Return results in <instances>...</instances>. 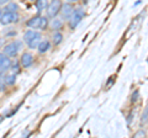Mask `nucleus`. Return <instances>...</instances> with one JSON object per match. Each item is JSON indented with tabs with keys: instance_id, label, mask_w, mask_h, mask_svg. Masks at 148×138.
<instances>
[{
	"instance_id": "1",
	"label": "nucleus",
	"mask_w": 148,
	"mask_h": 138,
	"mask_svg": "<svg viewBox=\"0 0 148 138\" xmlns=\"http://www.w3.org/2000/svg\"><path fill=\"white\" fill-rule=\"evenodd\" d=\"M41 38H42V36H41L40 32H36V31H32V30H29L25 32L24 35V41L27 43L30 48L35 49L37 48V46H38Z\"/></svg>"
},
{
	"instance_id": "2",
	"label": "nucleus",
	"mask_w": 148,
	"mask_h": 138,
	"mask_svg": "<svg viewBox=\"0 0 148 138\" xmlns=\"http://www.w3.org/2000/svg\"><path fill=\"white\" fill-rule=\"evenodd\" d=\"M48 25V21L46 17L42 16H36V17H32L27 21V26L31 27V29H40V30H45Z\"/></svg>"
},
{
	"instance_id": "3",
	"label": "nucleus",
	"mask_w": 148,
	"mask_h": 138,
	"mask_svg": "<svg viewBox=\"0 0 148 138\" xmlns=\"http://www.w3.org/2000/svg\"><path fill=\"white\" fill-rule=\"evenodd\" d=\"M84 15H85V11H84V9H82V8L73 11L72 16L69 17V25H71L72 29H75V27L79 25V22L82 21L83 17H84Z\"/></svg>"
},
{
	"instance_id": "4",
	"label": "nucleus",
	"mask_w": 148,
	"mask_h": 138,
	"mask_svg": "<svg viewBox=\"0 0 148 138\" xmlns=\"http://www.w3.org/2000/svg\"><path fill=\"white\" fill-rule=\"evenodd\" d=\"M21 48H22V43L20 41H15V42H11V43L5 46V48H4V54H6L8 57H15Z\"/></svg>"
},
{
	"instance_id": "5",
	"label": "nucleus",
	"mask_w": 148,
	"mask_h": 138,
	"mask_svg": "<svg viewBox=\"0 0 148 138\" xmlns=\"http://www.w3.org/2000/svg\"><path fill=\"white\" fill-rule=\"evenodd\" d=\"M61 8H62L61 0H52L51 4H48L47 9H46L47 10V16L51 17V19H54L58 15V12L61 11Z\"/></svg>"
},
{
	"instance_id": "6",
	"label": "nucleus",
	"mask_w": 148,
	"mask_h": 138,
	"mask_svg": "<svg viewBox=\"0 0 148 138\" xmlns=\"http://www.w3.org/2000/svg\"><path fill=\"white\" fill-rule=\"evenodd\" d=\"M18 21V15L17 12H10V11H6L3 14L1 19H0V24L1 25H9V24H12V22H17Z\"/></svg>"
},
{
	"instance_id": "7",
	"label": "nucleus",
	"mask_w": 148,
	"mask_h": 138,
	"mask_svg": "<svg viewBox=\"0 0 148 138\" xmlns=\"http://www.w3.org/2000/svg\"><path fill=\"white\" fill-rule=\"evenodd\" d=\"M10 67H11V62L9 59V57L4 53L0 54V75L5 74L9 69H10Z\"/></svg>"
},
{
	"instance_id": "8",
	"label": "nucleus",
	"mask_w": 148,
	"mask_h": 138,
	"mask_svg": "<svg viewBox=\"0 0 148 138\" xmlns=\"http://www.w3.org/2000/svg\"><path fill=\"white\" fill-rule=\"evenodd\" d=\"M20 63H21V66L24 67V68L30 67L31 64L34 63V56H32L31 53H29V52H25V53H24V54H22V56H21Z\"/></svg>"
},
{
	"instance_id": "9",
	"label": "nucleus",
	"mask_w": 148,
	"mask_h": 138,
	"mask_svg": "<svg viewBox=\"0 0 148 138\" xmlns=\"http://www.w3.org/2000/svg\"><path fill=\"white\" fill-rule=\"evenodd\" d=\"M73 11H74V9H73V6L71 5V4H64V5H62V8H61V14H62L63 19L69 20V17L72 16Z\"/></svg>"
},
{
	"instance_id": "10",
	"label": "nucleus",
	"mask_w": 148,
	"mask_h": 138,
	"mask_svg": "<svg viewBox=\"0 0 148 138\" xmlns=\"http://www.w3.org/2000/svg\"><path fill=\"white\" fill-rule=\"evenodd\" d=\"M37 48H38V52L40 53H45L47 52V51L51 48V43L48 40H43V41H40L38 46H37Z\"/></svg>"
},
{
	"instance_id": "11",
	"label": "nucleus",
	"mask_w": 148,
	"mask_h": 138,
	"mask_svg": "<svg viewBox=\"0 0 148 138\" xmlns=\"http://www.w3.org/2000/svg\"><path fill=\"white\" fill-rule=\"evenodd\" d=\"M48 6V0H36V8L38 12H42Z\"/></svg>"
},
{
	"instance_id": "12",
	"label": "nucleus",
	"mask_w": 148,
	"mask_h": 138,
	"mask_svg": "<svg viewBox=\"0 0 148 138\" xmlns=\"http://www.w3.org/2000/svg\"><path fill=\"white\" fill-rule=\"evenodd\" d=\"M51 26H52V29L53 30H61L62 29V26H63V22L62 20H59V19H53V21L51 22Z\"/></svg>"
},
{
	"instance_id": "13",
	"label": "nucleus",
	"mask_w": 148,
	"mask_h": 138,
	"mask_svg": "<svg viewBox=\"0 0 148 138\" xmlns=\"http://www.w3.org/2000/svg\"><path fill=\"white\" fill-rule=\"evenodd\" d=\"M16 81V75L15 74H11V75H6L5 79H4V83L8 85H14Z\"/></svg>"
},
{
	"instance_id": "14",
	"label": "nucleus",
	"mask_w": 148,
	"mask_h": 138,
	"mask_svg": "<svg viewBox=\"0 0 148 138\" xmlns=\"http://www.w3.org/2000/svg\"><path fill=\"white\" fill-rule=\"evenodd\" d=\"M52 38H53V43L57 46V44H59L63 41V35L61 33V32H56Z\"/></svg>"
},
{
	"instance_id": "15",
	"label": "nucleus",
	"mask_w": 148,
	"mask_h": 138,
	"mask_svg": "<svg viewBox=\"0 0 148 138\" xmlns=\"http://www.w3.org/2000/svg\"><path fill=\"white\" fill-rule=\"evenodd\" d=\"M6 11H10V12H16L17 11V5L15 3H10L9 5L6 6Z\"/></svg>"
},
{
	"instance_id": "16",
	"label": "nucleus",
	"mask_w": 148,
	"mask_h": 138,
	"mask_svg": "<svg viewBox=\"0 0 148 138\" xmlns=\"http://www.w3.org/2000/svg\"><path fill=\"white\" fill-rule=\"evenodd\" d=\"M147 118H148V105H147V107H146V110H145V115H143L142 121H146Z\"/></svg>"
},
{
	"instance_id": "17",
	"label": "nucleus",
	"mask_w": 148,
	"mask_h": 138,
	"mask_svg": "<svg viewBox=\"0 0 148 138\" xmlns=\"http://www.w3.org/2000/svg\"><path fill=\"white\" fill-rule=\"evenodd\" d=\"M10 68L12 69V70H14V72H16V73H18V64H17V63H15V64H14V66H11Z\"/></svg>"
},
{
	"instance_id": "18",
	"label": "nucleus",
	"mask_w": 148,
	"mask_h": 138,
	"mask_svg": "<svg viewBox=\"0 0 148 138\" xmlns=\"http://www.w3.org/2000/svg\"><path fill=\"white\" fill-rule=\"evenodd\" d=\"M137 96H138V91H136V93H135V96H132V101H136Z\"/></svg>"
},
{
	"instance_id": "19",
	"label": "nucleus",
	"mask_w": 148,
	"mask_h": 138,
	"mask_svg": "<svg viewBox=\"0 0 148 138\" xmlns=\"http://www.w3.org/2000/svg\"><path fill=\"white\" fill-rule=\"evenodd\" d=\"M9 0H0V5H4V4H6Z\"/></svg>"
},
{
	"instance_id": "20",
	"label": "nucleus",
	"mask_w": 148,
	"mask_h": 138,
	"mask_svg": "<svg viewBox=\"0 0 148 138\" xmlns=\"http://www.w3.org/2000/svg\"><path fill=\"white\" fill-rule=\"evenodd\" d=\"M3 14H4V12H3V9H1V8H0V19H1V16H3Z\"/></svg>"
},
{
	"instance_id": "21",
	"label": "nucleus",
	"mask_w": 148,
	"mask_h": 138,
	"mask_svg": "<svg viewBox=\"0 0 148 138\" xmlns=\"http://www.w3.org/2000/svg\"><path fill=\"white\" fill-rule=\"evenodd\" d=\"M68 3H75V1H78V0H67Z\"/></svg>"
},
{
	"instance_id": "22",
	"label": "nucleus",
	"mask_w": 148,
	"mask_h": 138,
	"mask_svg": "<svg viewBox=\"0 0 148 138\" xmlns=\"http://www.w3.org/2000/svg\"><path fill=\"white\" fill-rule=\"evenodd\" d=\"M3 43H4V41H3V38H0V47L3 46Z\"/></svg>"
}]
</instances>
